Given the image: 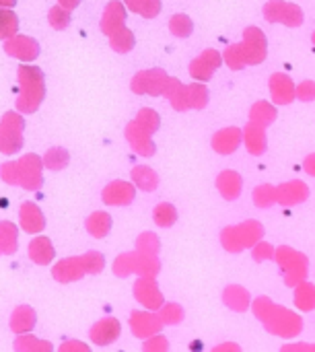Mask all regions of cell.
Segmentation results:
<instances>
[{
	"label": "cell",
	"instance_id": "32",
	"mask_svg": "<svg viewBox=\"0 0 315 352\" xmlns=\"http://www.w3.org/2000/svg\"><path fill=\"white\" fill-rule=\"evenodd\" d=\"M246 130H248L246 136H248V142H250V151L252 153H260L264 148V132H262L260 124L252 122Z\"/></svg>",
	"mask_w": 315,
	"mask_h": 352
},
{
	"label": "cell",
	"instance_id": "6",
	"mask_svg": "<svg viewBox=\"0 0 315 352\" xmlns=\"http://www.w3.org/2000/svg\"><path fill=\"white\" fill-rule=\"evenodd\" d=\"M17 167H19V186L21 188H25V190L41 188V184H43V177H41L43 159L41 157L29 153L17 161Z\"/></svg>",
	"mask_w": 315,
	"mask_h": 352
},
{
	"label": "cell",
	"instance_id": "40",
	"mask_svg": "<svg viewBox=\"0 0 315 352\" xmlns=\"http://www.w3.org/2000/svg\"><path fill=\"white\" fill-rule=\"evenodd\" d=\"M312 39H314V45H315V31H314V37H312Z\"/></svg>",
	"mask_w": 315,
	"mask_h": 352
},
{
	"label": "cell",
	"instance_id": "14",
	"mask_svg": "<svg viewBox=\"0 0 315 352\" xmlns=\"http://www.w3.org/2000/svg\"><path fill=\"white\" fill-rule=\"evenodd\" d=\"M165 97L169 99L171 107L177 111H186L190 109V101H188V85H184L177 78H169V85L165 89Z\"/></svg>",
	"mask_w": 315,
	"mask_h": 352
},
{
	"label": "cell",
	"instance_id": "25",
	"mask_svg": "<svg viewBox=\"0 0 315 352\" xmlns=\"http://www.w3.org/2000/svg\"><path fill=\"white\" fill-rule=\"evenodd\" d=\"M169 31H171L175 37H188V35H192V31H194V23H192V19H190L188 14L177 12V14H173L171 21H169Z\"/></svg>",
	"mask_w": 315,
	"mask_h": 352
},
{
	"label": "cell",
	"instance_id": "19",
	"mask_svg": "<svg viewBox=\"0 0 315 352\" xmlns=\"http://www.w3.org/2000/svg\"><path fill=\"white\" fill-rule=\"evenodd\" d=\"M12 349H14V352H54V346L47 340H39L35 336H29V334L17 336Z\"/></svg>",
	"mask_w": 315,
	"mask_h": 352
},
{
	"label": "cell",
	"instance_id": "8",
	"mask_svg": "<svg viewBox=\"0 0 315 352\" xmlns=\"http://www.w3.org/2000/svg\"><path fill=\"white\" fill-rule=\"evenodd\" d=\"M4 52L21 62H33L39 56V43L27 35H14L4 41Z\"/></svg>",
	"mask_w": 315,
	"mask_h": 352
},
{
	"label": "cell",
	"instance_id": "28",
	"mask_svg": "<svg viewBox=\"0 0 315 352\" xmlns=\"http://www.w3.org/2000/svg\"><path fill=\"white\" fill-rule=\"evenodd\" d=\"M47 21H50V25H52L56 31H64V29L70 25V10L58 4V6L50 8V12H47Z\"/></svg>",
	"mask_w": 315,
	"mask_h": 352
},
{
	"label": "cell",
	"instance_id": "35",
	"mask_svg": "<svg viewBox=\"0 0 315 352\" xmlns=\"http://www.w3.org/2000/svg\"><path fill=\"white\" fill-rule=\"evenodd\" d=\"M297 97L301 101H314L315 99V82L314 80H305L297 87Z\"/></svg>",
	"mask_w": 315,
	"mask_h": 352
},
{
	"label": "cell",
	"instance_id": "15",
	"mask_svg": "<svg viewBox=\"0 0 315 352\" xmlns=\"http://www.w3.org/2000/svg\"><path fill=\"white\" fill-rule=\"evenodd\" d=\"M19 248V229L10 221H0V254L12 256Z\"/></svg>",
	"mask_w": 315,
	"mask_h": 352
},
{
	"label": "cell",
	"instance_id": "18",
	"mask_svg": "<svg viewBox=\"0 0 315 352\" xmlns=\"http://www.w3.org/2000/svg\"><path fill=\"white\" fill-rule=\"evenodd\" d=\"M132 196H134L132 186H128L124 182H113L111 186L105 188V194H103L105 202H109V204H126L132 200Z\"/></svg>",
	"mask_w": 315,
	"mask_h": 352
},
{
	"label": "cell",
	"instance_id": "20",
	"mask_svg": "<svg viewBox=\"0 0 315 352\" xmlns=\"http://www.w3.org/2000/svg\"><path fill=\"white\" fill-rule=\"evenodd\" d=\"M17 31H19V19L12 12V8H0V39L6 41L19 35Z\"/></svg>",
	"mask_w": 315,
	"mask_h": 352
},
{
	"label": "cell",
	"instance_id": "37",
	"mask_svg": "<svg viewBox=\"0 0 315 352\" xmlns=\"http://www.w3.org/2000/svg\"><path fill=\"white\" fill-rule=\"evenodd\" d=\"M60 352H87V346H83L80 342H66L60 346Z\"/></svg>",
	"mask_w": 315,
	"mask_h": 352
},
{
	"label": "cell",
	"instance_id": "9",
	"mask_svg": "<svg viewBox=\"0 0 315 352\" xmlns=\"http://www.w3.org/2000/svg\"><path fill=\"white\" fill-rule=\"evenodd\" d=\"M270 93L274 103L279 105H287L297 97V87L293 82V78L285 72H276L270 76Z\"/></svg>",
	"mask_w": 315,
	"mask_h": 352
},
{
	"label": "cell",
	"instance_id": "31",
	"mask_svg": "<svg viewBox=\"0 0 315 352\" xmlns=\"http://www.w3.org/2000/svg\"><path fill=\"white\" fill-rule=\"evenodd\" d=\"M136 122H138V124L149 132V134L157 132V128H159V116H157V111H155V109H149V107H144V109H140V111H138Z\"/></svg>",
	"mask_w": 315,
	"mask_h": 352
},
{
	"label": "cell",
	"instance_id": "33",
	"mask_svg": "<svg viewBox=\"0 0 315 352\" xmlns=\"http://www.w3.org/2000/svg\"><path fill=\"white\" fill-rule=\"evenodd\" d=\"M0 177L8 186H19V167H17V161H8V163L0 165Z\"/></svg>",
	"mask_w": 315,
	"mask_h": 352
},
{
	"label": "cell",
	"instance_id": "22",
	"mask_svg": "<svg viewBox=\"0 0 315 352\" xmlns=\"http://www.w3.org/2000/svg\"><path fill=\"white\" fill-rule=\"evenodd\" d=\"M109 43H111L113 52H118V54H126V52H130V50L134 47L136 39H134V33H132L128 27H122L120 31H116V33L109 37Z\"/></svg>",
	"mask_w": 315,
	"mask_h": 352
},
{
	"label": "cell",
	"instance_id": "21",
	"mask_svg": "<svg viewBox=\"0 0 315 352\" xmlns=\"http://www.w3.org/2000/svg\"><path fill=\"white\" fill-rule=\"evenodd\" d=\"M124 2L132 12L144 19H153L161 12V0H124Z\"/></svg>",
	"mask_w": 315,
	"mask_h": 352
},
{
	"label": "cell",
	"instance_id": "1",
	"mask_svg": "<svg viewBox=\"0 0 315 352\" xmlns=\"http://www.w3.org/2000/svg\"><path fill=\"white\" fill-rule=\"evenodd\" d=\"M268 54V41L262 29L248 27L243 31L241 43H233L225 50L223 60L231 70H241L246 66L262 64Z\"/></svg>",
	"mask_w": 315,
	"mask_h": 352
},
{
	"label": "cell",
	"instance_id": "39",
	"mask_svg": "<svg viewBox=\"0 0 315 352\" xmlns=\"http://www.w3.org/2000/svg\"><path fill=\"white\" fill-rule=\"evenodd\" d=\"M17 0H0V8H12Z\"/></svg>",
	"mask_w": 315,
	"mask_h": 352
},
{
	"label": "cell",
	"instance_id": "41",
	"mask_svg": "<svg viewBox=\"0 0 315 352\" xmlns=\"http://www.w3.org/2000/svg\"><path fill=\"white\" fill-rule=\"evenodd\" d=\"M0 256H2V254H0Z\"/></svg>",
	"mask_w": 315,
	"mask_h": 352
},
{
	"label": "cell",
	"instance_id": "16",
	"mask_svg": "<svg viewBox=\"0 0 315 352\" xmlns=\"http://www.w3.org/2000/svg\"><path fill=\"white\" fill-rule=\"evenodd\" d=\"M83 272H85L83 260H64V262H58L52 270L54 278L60 283H70L74 278H80Z\"/></svg>",
	"mask_w": 315,
	"mask_h": 352
},
{
	"label": "cell",
	"instance_id": "4",
	"mask_svg": "<svg viewBox=\"0 0 315 352\" xmlns=\"http://www.w3.org/2000/svg\"><path fill=\"white\" fill-rule=\"evenodd\" d=\"M169 78L165 70L161 68H151V70H142L138 74H134L130 87L136 95H153V97H159V95H165V89L169 85Z\"/></svg>",
	"mask_w": 315,
	"mask_h": 352
},
{
	"label": "cell",
	"instance_id": "3",
	"mask_svg": "<svg viewBox=\"0 0 315 352\" xmlns=\"http://www.w3.org/2000/svg\"><path fill=\"white\" fill-rule=\"evenodd\" d=\"M25 120L17 111H6L0 120V153L17 155L23 148Z\"/></svg>",
	"mask_w": 315,
	"mask_h": 352
},
{
	"label": "cell",
	"instance_id": "17",
	"mask_svg": "<svg viewBox=\"0 0 315 352\" xmlns=\"http://www.w3.org/2000/svg\"><path fill=\"white\" fill-rule=\"evenodd\" d=\"M29 258L37 264V266H45L52 262L54 258V248L50 243L47 237H35L29 243Z\"/></svg>",
	"mask_w": 315,
	"mask_h": 352
},
{
	"label": "cell",
	"instance_id": "38",
	"mask_svg": "<svg viewBox=\"0 0 315 352\" xmlns=\"http://www.w3.org/2000/svg\"><path fill=\"white\" fill-rule=\"evenodd\" d=\"M58 4L64 6V8H68V10H72V8H76L80 4V0H58Z\"/></svg>",
	"mask_w": 315,
	"mask_h": 352
},
{
	"label": "cell",
	"instance_id": "30",
	"mask_svg": "<svg viewBox=\"0 0 315 352\" xmlns=\"http://www.w3.org/2000/svg\"><path fill=\"white\" fill-rule=\"evenodd\" d=\"M109 225H111V219L105 217V214H101V212L89 217V221H87V229H89V233H93L95 237H103V235L109 231Z\"/></svg>",
	"mask_w": 315,
	"mask_h": 352
},
{
	"label": "cell",
	"instance_id": "26",
	"mask_svg": "<svg viewBox=\"0 0 315 352\" xmlns=\"http://www.w3.org/2000/svg\"><path fill=\"white\" fill-rule=\"evenodd\" d=\"M188 101H190V107H194V109L206 107V103H208V89H206V85L204 82L188 85Z\"/></svg>",
	"mask_w": 315,
	"mask_h": 352
},
{
	"label": "cell",
	"instance_id": "2",
	"mask_svg": "<svg viewBox=\"0 0 315 352\" xmlns=\"http://www.w3.org/2000/svg\"><path fill=\"white\" fill-rule=\"evenodd\" d=\"M19 97H17V111L19 113H33L41 105L45 97V82L43 72L37 66L21 64L19 66Z\"/></svg>",
	"mask_w": 315,
	"mask_h": 352
},
{
	"label": "cell",
	"instance_id": "7",
	"mask_svg": "<svg viewBox=\"0 0 315 352\" xmlns=\"http://www.w3.org/2000/svg\"><path fill=\"white\" fill-rule=\"evenodd\" d=\"M221 64H223V54H219L217 50H204L198 58L192 60L190 74L194 80L204 82L213 78V74L221 68Z\"/></svg>",
	"mask_w": 315,
	"mask_h": 352
},
{
	"label": "cell",
	"instance_id": "10",
	"mask_svg": "<svg viewBox=\"0 0 315 352\" xmlns=\"http://www.w3.org/2000/svg\"><path fill=\"white\" fill-rule=\"evenodd\" d=\"M124 21H126V6H124L120 0H111V2L105 6V10H103V16H101V31H103L107 37H111L116 31H120L122 27H126Z\"/></svg>",
	"mask_w": 315,
	"mask_h": 352
},
{
	"label": "cell",
	"instance_id": "29",
	"mask_svg": "<svg viewBox=\"0 0 315 352\" xmlns=\"http://www.w3.org/2000/svg\"><path fill=\"white\" fill-rule=\"evenodd\" d=\"M91 334H93V338H95L99 344L111 342V340L118 336V324H116V322H101L99 326H95V330H93Z\"/></svg>",
	"mask_w": 315,
	"mask_h": 352
},
{
	"label": "cell",
	"instance_id": "13",
	"mask_svg": "<svg viewBox=\"0 0 315 352\" xmlns=\"http://www.w3.org/2000/svg\"><path fill=\"white\" fill-rule=\"evenodd\" d=\"M35 320H37V316H35L33 307H29V305H19V307H14V311L10 314L8 326H10V330H12L17 336H21V334H29V332L33 330Z\"/></svg>",
	"mask_w": 315,
	"mask_h": 352
},
{
	"label": "cell",
	"instance_id": "36",
	"mask_svg": "<svg viewBox=\"0 0 315 352\" xmlns=\"http://www.w3.org/2000/svg\"><path fill=\"white\" fill-rule=\"evenodd\" d=\"M83 266H85V270H87V272H93V274H95V272H99V270H101L103 260H101L95 252H91V254L83 260Z\"/></svg>",
	"mask_w": 315,
	"mask_h": 352
},
{
	"label": "cell",
	"instance_id": "23",
	"mask_svg": "<svg viewBox=\"0 0 315 352\" xmlns=\"http://www.w3.org/2000/svg\"><path fill=\"white\" fill-rule=\"evenodd\" d=\"M239 138H241V132L237 128H227L225 132H219L215 136V146L221 153H231L237 146Z\"/></svg>",
	"mask_w": 315,
	"mask_h": 352
},
{
	"label": "cell",
	"instance_id": "34",
	"mask_svg": "<svg viewBox=\"0 0 315 352\" xmlns=\"http://www.w3.org/2000/svg\"><path fill=\"white\" fill-rule=\"evenodd\" d=\"M134 179H136V184L138 186H142L144 190H153V186H155V173L151 171V169H146V167H136L134 169Z\"/></svg>",
	"mask_w": 315,
	"mask_h": 352
},
{
	"label": "cell",
	"instance_id": "5",
	"mask_svg": "<svg viewBox=\"0 0 315 352\" xmlns=\"http://www.w3.org/2000/svg\"><path fill=\"white\" fill-rule=\"evenodd\" d=\"M264 19L268 23H283L287 27H299L303 23L301 6L285 0H270L264 4Z\"/></svg>",
	"mask_w": 315,
	"mask_h": 352
},
{
	"label": "cell",
	"instance_id": "24",
	"mask_svg": "<svg viewBox=\"0 0 315 352\" xmlns=\"http://www.w3.org/2000/svg\"><path fill=\"white\" fill-rule=\"evenodd\" d=\"M68 165V153L62 146H52L45 155H43V167L52 169V171H60Z\"/></svg>",
	"mask_w": 315,
	"mask_h": 352
},
{
	"label": "cell",
	"instance_id": "11",
	"mask_svg": "<svg viewBox=\"0 0 315 352\" xmlns=\"http://www.w3.org/2000/svg\"><path fill=\"white\" fill-rule=\"evenodd\" d=\"M19 225H21V229L25 233H31V235L43 231L45 219H43L39 206L33 204V202H23L21 208H19Z\"/></svg>",
	"mask_w": 315,
	"mask_h": 352
},
{
	"label": "cell",
	"instance_id": "27",
	"mask_svg": "<svg viewBox=\"0 0 315 352\" xmlns=\"http://www.w3.org/2000/svg\"><path fill=\"white\" fill-rule=\"evenodd\" d=\"M274 118H276V109L266 101H258L252 107V122L254 124H270Z\"/></svg>",
	"mask_w": 315,
	"mask_h": 352
},
{
	"label": "cell",
	"instance_id": "12",
	"mask_svg": "<svg viewBox=\"0 0 315 352\" xmlns=\"http://www.w3.org/2000/svg\"><path fill=\"white\" fill-rule=\"evenodd\" d=\"M126 138L130 140V144L134 146L136 153L146 155V157L155 153V146H153V142H151V134H149L136 120L130 122V124L126 126Z\"/></svg>",
	"mask_w": 315,
	"mask_h": 352
}]
</instances>
